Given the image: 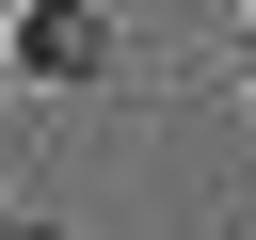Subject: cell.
Instances as JSON below:
<instances>
[{
  "label": "cell",
  "mask_w": 256,
  "mask_h": 240,
  "mask_svg": "<svg viewBox=\"0 0 256 240\" xmlns=\"http://www.w3.org/2000/svg\"><path fill=\"white\" fill-rule=\"evenodd\" d=\"M0 48H16V80H112L128 32H112V0H16Z\"/></svg>",
  "instance_id": "obj_1"
},
{
  "label": "cell",
  "mask_w": 256,
  "mask_h": 240,
  "mask_svg": "<svg viewBox=\"0 0 256 240\" xmlns=\"http://www.w3.org/2000/svg\"><path fill=\"white\" fill-rule=\"evenodd\" d=\"M0 240H64V224H32V208H0Z\"/></svg>",
  "instance_id": "obj_2"
},
{
  "label": "cell",
  "mask_w": 256,
  "mask_h": 240,
  "mask_svg": "<svg viewBox=\"0 0 256 240\" xmlns=\"http://www.w3.org/2000/svg\"><path fill=\"white\" fill-rule=\"evenodd\" d=\"M0 32H16V16H0ZM0 80H16V48H0Z\"/></svg>",
  "instance_id": "obj_3"
},
{
  "label": "cell",
  "mask_w": 256,
  "mask_h": 240,
  "mask_svg": "<svg viewBox=\"0 0 256 240\" xmlns=\"http://www.w3.org/2000/svg\"><path fill=\"white\" fill-rule=\"evenodd\" d=\"M0 208H16V192H0Z\"/></svg>",
  "instance_id": "obj_4"
}]
</instances>
